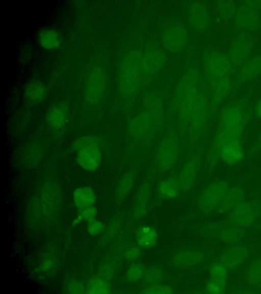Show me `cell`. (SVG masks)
Returning <instances> with one entry per match:
<instances>
[{"mask_svg":"<svg viewBox=\"0 0 261 294\" xmlns=\"http://www.w3.org/2000/svg\"><path fill=\"white\" fill-rule=\"evenodd\" d=\"M173 106L181 130L191 143H195L207 126L211 107L200 87L197 68H189L180 78L174 91Z\"/></svg>","mask_w":261,"mask_h":294,"instance_id":"6da1fadb","label":"cell"},{"mask_svg":"<svg viewBox=\"0 0 261 294\" xmlns=\"http://www.w3.org/2000/svg\"><path fill=\"white\" fill-rule=\"evenodd\" d=\"M250 118L248 108L240 101L231 103L222 110L208 154L210 167H214L220 161L219 154L224 144L232 140L242 139Z\"/></svg>","mask_w":261,"mask_h":294,"instance_id":"7a4b0ae2","label":"cell"},{"mask_svg":"<svg viewBox=\"0 0 261 294\" xmlns=\"http://www.w3.org/2000/svg\"><path fill=\"white\" fill-rule=\"evenodd\" d=\"M232 65L228 56L219 51H211L204 57V66L210 86V101L213 109L221 105L230 91Z\"/></svg>","mask_w":261,"mask_h":294,"instance_id":"3957f363","label":"cell"},{"mask_svg":"<svg viewBox=\"0 0 261 294\" xmlns=\"http://www.w3.org/2000/svg\"><path fill=\"white\" fill-rule=\"evenodd\" d=\"M148 81L144 62V51H130L123 58L120 66L118 87L121 94L126 98L134 97Z\"/></svg>","mask_w":261,"mask_h":294,"instance_id":"277c9868","label":"cell"},{"mask_svg":"<svg viewBox=\"0 0 261 294\" xmlns=\"http://www.w3.org/2000/svg\"><path fill=\"white\" fill-rule=\"evenodd\" d=\"M164 115L163 102L157 95L150 96L139 113L128 124L129 135L135 139L148 136L160 125Z\"/></svg>","mask_w":261,"mask_h":294,"instance_id":"5b68a950","label":"cell"},{"mask_svg":"<svg viewBox=\"0 0 261 294\" xmlns=\"http://www.w3.org/2000/svg\"><path fill=\"white\" fill-rule=\"evenodd\" d=\"M180 153V144L173 133L166 134L159 142L155 154V163L159 171L166 173L176 165Z\"/></svg>","mask_w":261,"mask_h":294,"instance_id":"8992f818","label":"cell"},{"mask_svg":"<svg viewBox=\"0 0 261 294\" xmlns=\"http://www.w3.org/2000/svg\"><path fill=\"white\" fill-rule=\"evenodd\" d=\"M106 78L102 68L93 67L90 71L85 89V98L90 104L98 103L102 99L106 88Z\"/></svg>","mask_w":261,"mask_h":294,"instance_id":"52a82bcc","label":"cell"},{"mask_svg":"<svg viewBox=\"0 0 261 294\" xmlns=\"http://www.w3.org/2000/svg\"><path fill=\"white\" fill-rule=\"evenodd\" d=\"M229 188V184L224 180L217 181L208 185L199 199L201 210L210 212L217 209Z\"/></svg>","mask_w":261,"mask_h":294,"instance_id":"ba28073f","label":"cell"},{"mask_svg":"<svg viewBox=\"0 0 261 294\" xmlns=\"http://www.w3.org/2000/svg\"><path fill=\"white\" fill-rule=\"evenodd\" d=\"M258 1H249L240 6L235 14V21L240 28L247 31L258 29L261 24Z\"/></svg>","mask_w":261,"mask_h":294,"instance_id":"9c48e42d","label":"cell"},{"mask_svg":"<svg viewBox=\"0 0 261 294\" xmlns=\"http://www.w3.org/2000/svg\"><path fill=\"white\" fill-rule=\"evenodd\" d=\"M188 41L187 31L185 27L180 24L169 25L162 34V44L166 50L170 52L181 51L186 46Z\"/></svg>","mask_w":261,"mask_h":294,"instance_id":"30bf717a","label":"cell"},{"mask_svg":"<svg viewBox=\"0 0 261 294\" xmlns=\"http://www.w3.org/2000/svg\"><path fill=\"white\" fill-rule=\"evenodd\" d=\"M259 213L258 205L254 202L243 201L230 212L231 223L241 227L251 226Z\"/></svg>","mask_w":261,"mask_h":294,"instance_id":"8fae6325","label":"cell"},{"mask_svg":"<svg viewBox=\"0 0 261 294\" xmlns=\"http://www.w3.org/2000/svg\"><path fill=\"white\" fill-rule=\"evenodd\" d=\"M201 163L199 153L194 154L186 162L177 178L181 191L187 192L194 185Z\"/></svg>","mask_w":261,"mask_h":294,"instance_id":"7c38bea8","label":"cell"},{"mask_svg":"<svg viewBox=\"0 0 261 294\" xmlns=\"http://www.w3.org/2000/svg\"><path fill=\"white\" fill-rule=\"evenodd\" d=\"M187 16L189 25L196 31H204L210 26L211 17L209 12L201 2L191 3L188 7Z\"/></svg>","mask_w":261,"mask_h":294,"instance_id":"4fadbf2b","label":"cell"},{"mask_svg":"<svg viewBox=\"0 0 261 294\" xmlns=\"http://www.w3.org/2000/svg\"><path fill=\"white\" fill-rule=\"evenodd\" d=\"M253 47L252 38L249 35H241L232 43L228 57L232 65H241L250 56Z\"/></svg>","mask_w":261,"mask_h":294,"instance_id":"5bb4252c","label":"cell"},{"mask_svg":"<svg viewBox=\"0 0 261 294\" xmlns=\"http://www.w3.org/2000/svg\"><path fill=\"white\" fill-rule=\"evenodd\" d=\"M245 156V150L242 139L228 142L221 148L219 158L224 163L234 165L242 161Z\"/></svg>","mask_w":261,"mask_h":294,"instance_id":"9a60e30c","label":"cell"},{"mask_svg":"<svg viewBox=\"0 0 261 294\" xmlns=\"http://www.w3.org/2000/svg\"><path fill=\"white\" fill-rule=\"evenodd\" d=\"M76 160L79 165L88 172L96 171L101 161L100 148H84L76 152Z\"/></svg>","mask_w":261,"mask_h":294,"instance_id":"2e32d148","label":"cell"},{"mask_svg":"<svg viewBox=\"0 0 261 294\" xmlns=\"http://www.w3.org/2000/svg\"><path fill=\"white\" fill-rule=\"evenodd\" d=\"M166 56L159 48H149L144 51V62L147 77L150 80L165 66Z\"/></svg>","mask_w":261,"mask_h":294,"instance_id":"e0dca14e","label":"cell"},{"mask_svg":"<svg viewBox=\"0 0 261 294\" xmlns=\"http://www.w3.org/2000/svg\"><path fill=\"white\" fill-rule=\"evenodd\" d=\"M249 254L248 248L243 245L237 244L224 252L219 262L227 270L234 269L244 263Z\"/></svg>","mask_w":261,"mask_h":294,"instance_id":"ac0fdd59","label":"cell"},{"mask_svg":"<svg viewBox=\"0 0 261 294\" xmlns=\"http://www.w3.org/2000/svg\"><path fill=\"white\" fill-rule=\"evenodd\" d=\"M43 157V150L41 146L34 142L25 144L18 154V160L23 167L33 168L38 166Z\"/></svg>","mask_w":261,"mask_h":294,"instance_id":"d6986e66","label":"cell"},{"mask_svg":"<svg viewBox=\"0 0 261 294\" xmlns=\"http://www.w3.org/2000/svg\"><path fill=\"white\" fill-rule=\"evenodd\" d=\"M244 197L245 192L242 187H229L217 209L221 213H230L244 201Z\"/></svg>","mask_w":261,"mask_h":294,"instance_id":"ffe728a7","label":"cell"},{"mask_svg":"<svg viewBox=\"0 0 261 294\" xmlns=\"http://www.w3.org/2000/svg\"><path fill=\"white\" fill-rule=\"evenodd\" d=\"M261 74V56H255L244 63L239 68L237 78L241 82L250 81Z\"/></svg>","mask_w":261,"mask_h":294,"instance_id":"44dd1931","label":"cell"},{"mask_svg":"<svg viewBox=\"0 0 261 294\" xmlns=\"http://www.w3.org/2000/svg\"><path fill=\"white\" fill-rule=\"evenodd\" d=\"M151 191L150 185L148 182L143 183L137 193L133 210V217L139 219L147 212L148 204Z\"/></svg>","mask_w":261,"mask_h":294,"instance_id":"7402d4cb","label":"cell"},{"mask_svg":"<svg viewBox=\"0 0 261 294\" xmlns=\"http://www.w3.org/2000/svg\"><path fill=\"white\" fill-rule=\"evenodd\" d=\"M69 118L68 109L65 104H59L50 109L47 114V120L49 125L56 130L64 128Z\"/></svg>","mask_w":261,"mask_h":294,"instance_id":"603a6c76","label":"cell"},{"mask_svg":"<svg viewBox=\"0 0 261 294\" xmlns=\"http://www.w3.org/2000/svg\"><path fill=\"white\" fill-rule=\"evenodd\" d=\"M204 258L203 254L200 251L194 250H185L176 254L173 258V264L179 267H189L201 263Z\"/></svg>","mask_w":261,"mask_h":294,"instance_id":"cb8c5ba5","label":"cell"},{"mask_svg":"<svg viewBox=\"0 0 261 294\" xmlns=\"http://www.w3.org/2000/svg\"><path fill=\"white\" fill-rule=\"evenodd\" d=\"M73 200L74 205L79 209L93 205L96 201V195L91 187L82 186L74 190Z\"/></svg>","mask_w":261,"mask_h":294,"instance_id":"d4e9b609","label":"cell"},{"mask_svg":"<svg viewBox=\"0 0 261 294\" xmlns=\"http://www.w3.org/2000/svg\"><path fill=\"white\" fill-rule=\"evenodd\" d=\"M40 45L44 49L53 50L58 48L61 43V38L58 32L52 29L42 30L38 37Z\"/></svg>","mask_w":261,"mask_h":294,"instance_id":"484cf974","label":"cell"},{"mask_svg":"<svg viewBox=\"0 0 261 294\" xmlns=\"http://www.w3.org/2000/svg\"><path fill=\"white\" fill-rule=\"evenodd\" d=\"M180 190L177 178H168L162 181L158 187V193L161 197L171 199L177 197Z\"/></svg>","mask_w":261,"mask_h":294,"instance_id":"4316f807","label":"cell"},{"mask_svg":"<svg viewBox=\"0 0 261 294\" xmlns=\"http://www.w3.org/2000/svg\"><path fill=\"white\" fill-rule=\"evenodd\" d=\"M24 95L27 100L32 103H40L46 97L47 90L44 85L38 81L29 83L24 90Z\"/></svg>","mask_w":261,"mask_h":294,"instance_id":"83f0119b","label":"cell"},{"mask_svg":"<svg viewBox=\"0 0 261 294\" xmlns=\"http://www.w3.org/2000/svg\"><path fill=\"white\" fill-rule=\"evenodd\" d=\"M158 233L155 229L149 226H143L139 230L137 235V241L142 248H150L157 241Z\"/></svg>","mask_w":261,"mask_h":294,"instance_id":"f1b7e54d","label":"cell"},{"mask_svg":"<svg viewBox=\"0 0 261 294\" xmlns=\"http://www.w3.org/2000/svg\"><path fill=\"white\" fill-rule=\"evenodd\" d=\"M135 175L133 173L125 174L120 180L116 190V197L118 201H123L129 194L135 185Z\"/></svg>","mask_w":261,"mask_h":294,"instance_id":"f546056e","label":"cell"},{"mask_svg":"<svg viewBox=\"0 0 261 294\" xmlns=\"http://www.w3.org/2000/svg\"><path fill=\"white\" fill-rule=\"evenodd\" d=\"M241 229V227L232 223L230 225H225L220 230V238L227 243H237L242 237L243 234Z\"/></svg>","mask_w":261,"mask_h":294,"instance_id":"4dcf8cb0","label":"cell"},{"mask_svg":"<svg viewBox=\"0 0 261 294\" xmlns=\"http://www.w3.org/2000/svg\"><path fill=\"white\" fill-rule=\"evenodd\" d=\"M101 142L97 137L93 135H85L77 138L72 144L71 149L73 151L87 147L100 148Z\"/></svg>","mask_w":261,"mask_h":294,"instance_id":"1f68e13d","label":"cell"},{"mask_svg":"<svg viewBox=\"0 0 261 294\" xmlns=\"http://www.w3.org/2000/svg\"><path fill=\"white\" fill-rule=\"evenodd\" d=\"M87 291L89 293L106 294L110 292V286L106 280L96 278L89 282Z\"/></svg>","mask_w":261,"mask_h":294,"instance_id":"d6a6232c","label":"cell"},{"mask_svg":"<svg viewBox=\"0 0 261 294\" xmlns=\"http://www.w3.org/2000/svg\"><path fill=\"white\" fill-rule=\"evenodd\" d=\"M246 279L252 285H258L261 283V258L254 261L249 267Z\"/></svg>","mask_w":261,"mask_h":294,"instance_id":"836d02e7","label":"cell"},{"mask_svg":"<svg viewBox=\"0 0 261 294\" xmlns=\"http://www.w3.org/2000/svg\"><path fill=\"white\" fill-rule=\"evenodd\" d=\"M164 277L163 270L158 267H153L147 271L144 278L146 283L149 285L160 284Z\"/></svg>","mask_w":261,"mask_h":294,"instance_id":"e575fe53","label":"cell"},{"mask_svg":"<svg viewBox=\"0 0 261 294\" xmlns=\"http://www.w3.org/2000/svg\"><path fill=\"white\" fill-rule=\"evenodd\" d=\"M145 267L141 263H134L131 265L126 272V278L131 282H137L144 277Z\"/></svg>","mask_w":261,"mask_h":294,"instance_id":"d590c367","label":"cell"},{"mask_svg":"<svg viewBox=\"0 0 261 294\" xmlns=\"http://www.w3.org/2000/svg\"><path fill=\"white\" fill-rule=\"evenodd\" d=\"M227 270L220 262L214 264L210 268L212 279L226 284Z\"/></svg>","mask_w":261,"mask_h":294,"instance_id":"8d00e7d4","label":"cell"},{"mask_svg":"<svg viewBox=\"0 0 261 294\" xmlns=\"http://www.w3.org/2000/svg\"><path fill=\"white\" fill-rule=\"evenodd\" d=\"M141 292L144 294H172L174 292V290L170 286L158 284L149 285Z\"/></svg>","mask_w":261,"mask_h":294,"instance_id":"74e56055","label":"cell"},{"mask_svg":"<svg viewBox=\"0 0 261 294\" xmlns=\"http://www.w3.org/2000/svg\"><path fill=\"white\" fill-rule=\"evenodd\" d=\"M218 10L222 17L228 19L235 15L237 11L235 4L231 1L221 2L218 5Z\"/></svg>","mask_w":261,"mask_h":294,"instance_id":"f35d334b","label":"cell"},{"mask_svg":"<svg viewBox=\"0 0 261 294\" xmlns=\"http://www.w3.org/2000/svg\"><path fill=\"white\" fill-rule=\"evenodd\" d=\"M225 284L211 279L206 286V291L208 293L220 294L224 292Z\"/></svg>","mask_w":261,"mask_h":294,"instance_id":"ab89813d","label":"cell"},{"mask_svg":"<svg viewBox=\"0 0 261 294\" xmlns=\"http://www.w3.org/2000/svg\"><path fill=\"white\" fill-rule=\"evenodd\" d=\"M79 214L81 215L84 220L89 222L95 218L97 210L94 205L79 209Z\"/></svg>","mask_w":261,"mask_h":294,"instance_id":"60d3db41","label":"cell"},{"mask_svg":"<svg viewBox=\"0 0 261 294\" xmlns=\"http://www.w3.org/2000/svg\"><path fill=\"white\" fill-rule=\"evenodd\" d=\"M104 228L103 224L95 218L88 222L87 230L91 235L95 236L100 234Z\"/></svg>","mask_w":261,"mask_h":294,"instance_id":"b9f144b4","label":"cell"},{"mask_svg":"<svg viewBox=\"0 0 261 294\" xmlns=\"http://www.w3.org/2000/svg\"><path fill=\"white\" fill-rule=\"evenodd\" d=\"M141 251L139 247L133 246L128 247L124 252V257L128 261H134L141 256Z\"/></svg>","mask_w":261,"mask_h":294,"instance_id":"7bdbcfd3","label":"cell"},{"mask_svg":"<svg viewBox=\"0 0 261 294\" xmlns=\"http://www.w3.org/2000/svg\"><path fill=\"white\" fill-rule=\"evenodd\" d=\"M68 289L71 293H83L84 286L82 283L77 281H73L69 284Z\"/></svg>","mask_w":261,"mask_h":294,"instance_id":"ee69618b","label":"cell"},{"mask_svg":"<svg viewBox=\"0 0 261 294\" xmlns=\"http://www.w3.org/2000/svg\"><path fill=\"white\" fill-rule=\"evenodd\" d=\"M261 150V132L258 137L257 141L251 151L252 154L255 153Z\"/></svg>","mask_w":261,"mask_h":294,"instance_id":"f6af8a7d","label":"cell"},{"mask_svg":"<svg viewBox=\"0 0 261 294\" xmlns=\"http://www.w3.org/2000/svg\"><path fill=\"white\" fill-rule=\"evenodd\" d=\"M255 113L256 116L261 119V99L256 104L255 107Z\"/></svg>","mask_w":261,"mask_h":294,"instance_id":"bcb514c9","label":"cell"},{"mask_svg":"<svg viewBox=\"0 0 261 294\" xmlns=\"http://www.w3.org/2000/svg\"><path fill=\"white\" fill-rule=\"evenodd\" d=\"M53 265V262L51 259L46 260L42 264V269L44 270H47L50 268Z\"/></svg>","mask_w":261,"mask_h":294,"instance_id":"7dc6e473","label":"cell"},{"mask_svg":"<svg viewBox=\"0 0 261 294\" xmlns=\"http://www.w3.org/2000/svg\"><path fill=\"white\" fill-rule=\"evenodd\" d=\"M83 220V219L82 216L81 215L79 214L78 216L76 218H75L73 220L72 225L75 226L79 224Z\"/></svg>","mask_w":261,"mask_h":294,"instance_id":"c3c4849f","label":"cell"}]
</instances>
